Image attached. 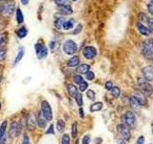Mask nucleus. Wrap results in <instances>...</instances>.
<instances>
[{"label":"nucleus","mask_w":153,"mask_h":144,"mask_svg":"<svg viewBox=\"0 0 153 144\" xmlns=\"http://www.w3.org/2000/svg\"><path fill=\"white\" fill-rule=\"evenodd\" d=\"M61 144H70V135L64 134L61 138Z\"/></svg>","instance_id":"obj_35"},{"label":"nucleus","mask_w":153,"mask_h":144,"mask_svg":"<svg viewBox=\"0 0 153 144\" xmlns=\"http://www.w3.org/2000/svg\"><path fill=\"white\" fill-rule=\"evenodd\" d=\"M6 141H7V138L4 136V138H2V140L0 141V144H6Z\"/></svg>","instance_id":"obj_55"},{"label":"nucleus","mask_w":153,"mask_h":144,"mask_svg":"<svg viewBox=\"0 0 153 144\" xmlns=\"http://www.w3.org/2000/svg\"><path fill=\"white\" fill-rule=\"evenodd\" d=\"M123 123L127 125L130 129H133L136 124V116L132 110H126L122 116Z\"/></svg>","instance_id":"obj_4"},{"label":"nucleus","mask_w":153,"mask_h":144,"mask_svg":"<svg viewBox=\"0 0 153 144\" xmlns=\"http://www.w3.org/2000/svg\"><path fill=\"white\" fill-rule=\"evenodd\" d=\"M85 78H86L88 81H92V80H94V79H95V74H94V72H92V71L87 72V73L85 74Z\"/></svg>","instance_id":"obj_40"},{"label":"nucleus","mask_w":153,"mask_h":144,"mask_svg":"<svg viewBox=\"0 0 153 144\" xmlns=\"http://www.w3.org/2000/svg\"><path fill=\"white\" fill-rule=\"evenodd\" d=\"M110 91H111L112 96L114 97V98H116V99L119 98L120 95H121V89H120L118 86H113Z\"/></svg>","instance_id":"obj_29"},{"label":"nucleus","mask_w":153,"mask_h":144,"mask_svg":"<svg viewBox=\"0 0 153 144\" xmlns=\"http://www.w3.org/2000/svg\"><path fill=\"white\" fill-rule=\"evenodd\" d=\"M71 130H72V138H76V135H78V124H76V122L73 123Z\"/></svg>","instance_id":"obj_32"},{"label":"nucleus","mask_w":153,"mask_h":144,"mask_svg":"<svg viewBox=\"0 0 153 144\" xmlns=\"http://www.w3.org/2000/svg\"><path fill=\"white\" fill-rule=\"evenodd\" d=\"M22 144H30V140H29V136L27 135H24L23 138V143Z\"/></svg>","instance_id":"obj_50"},{"label":"nucleus","mask_w":153,"mask_h":144,"mask_svg":"<svg viewBox=\"0 0 153 144\" xmlns=\"http://www.w3.org/2000/svg\"><path fill=\"white\" fill-rule=\"evenodd\" d=\"M76 144H79V139H76Z\"/></svg>","instance_id":"obj_56"},{"label":"nucleus","mask_w":153,"mask_h":144,"mask_svg":"<svg viewBox=\"0 0 153 144\" xmlns=\"http://www.w3.org/2000/svg\"><path fill=\"white\" fill-rule=\"evenodd\" d=\"M35 55L38 60H43L48 56V47L40 43H35Z\"/></svg>","instance_id":"obj_6"},{"label":"nucleus","mask_w":153,"mask_h":144,"mask_svg":"<svg viewBox=\"0 0 153 144\" xmlns=\"http://www.w3.org/2000/svg\"><path fill=\"white\" fill-rule=\"evenodd\" d=\"M6 55H7V52H6V50H0V63L3 62V61L5 60V58H6Z\"/></svg>","instance_id":"obj_43"},{"label":"nucleus","mask_w":153,"mask_h":144,"mask_svg":"<svg viewBox=\"0 0 153 144\" xmlns=\"http://www.w3.org/2000/svg\"><path fill=\"white\" fill-rule=\"evenodd\" d=\"M104 88H105V89H106V91H110L111 89H112V88H113V83H112L111 81L106 82V83L104 84Z\"/></svg>","instance_id":"obj_42"},{"label":"nucleus","mask_w":153,"mask_h":144,"mask_svg":"<svg viewBox=\"0 0 153 144\" xmlns=\"http://www.w3.org/2000/svg\"><path fill=\"white\" fill-rule=\"evenodd\" d=\"M59 11L61 14H63V16H70V14H73V9H72V6L69 5V4H66L64 6H61V7H59Z\"/></svg>","instance_id":"obj_15"},{"label":"nucleus","mask_w":153,"mask_h":144,"mask_svg":"<svg viewBox=\"0 0 153 144\" xmlns=\"http://www.w3.org/2000/svg\"><path fill=\"white\" fill-rule=\"evenodd\" d=\"M1 81H2V75H0V83H1Z\"/></svg>","instance_id":"obj_57"},{"label":"nucleus","mask_w":153,"mask_h":144,"mask_svg":"<svg viewBox=\"0 0 153 144\" xmlns=\"http://www.w3.org/2000/svg\"><path fill=\"white\" fill-rule=\"evenodd\" d=\"M75 100H76V105L81 108L82 106V104H83V99H82V94H81V93L79 92L78 94H76V96L75 97Z\"/></svg>","instance_id":"obj_31"},{"label":"nucleus","mask_w":153,"mask_h":144,"mask_svg":"<svg viewBox=\"0 0 153 144\" xmlns=\"http://www.w3.org/2000/svg\"><path fill=\"white\" fill-rule=\"evenodd\" d=\"M147 24H148V28L150 29V30H152V31H153V19H148V21H147Z\"/></svg>","instance_id":"obj_49"},{"label":"nucleus","mask_w":153,"mask_h":144,"mask_svg":"<svg viewBox=\"0 0 153 144\" xmlns=\"http://www.w3.org/2000/svg\"><path fill=\"white\" fill-rule=\"evenodd\" d=\"M74 24H75V19H71L65 20L62 26V30H65V31L71 30V29H73V27H74Z\"/></svg>","instance_id":"obj_24"},{"label":"nucleus","mask_w":153,"mask_h":144,"mask_svg":"<svg viewBox=\"0 0 153 144\" xmlns=\"http://www.w3.org/2000/svg\"><path fill=\"white\" fill-rule=\"evenodd\" d=\"M86 96L88 97V99L94 101L95 98H96V93H95V91H92V89H87V91H86Z\"/></svg>","instance_id":"obj_34"},{"label":"nucleus","mask_w":153,"mask_h":144,"mask_svg":"<svg viewBox=\"0 0 153 144\" xmlns=\"http://www.w3.org/2000/svg\"><path fill=\"white\" fill-rule=\"evenodd\" d=\"M72 1H74V2H75V1H76V0H72Z\"/></svg>","instance_id":"obj_61"},{"label":"nucleus","mask_w":153,"mask_h":144,"mask_svg":"<svg viewBox=\"0 0 153 144\" xmlns=\"http://www.w3.org/2000/svg\"><path fill=\"white\" fill-rule=\"evenodd\" d=\"M144 135H140L139 138H137V141L135 144H144Z\"/></svg>","instance_id":"obj_45"},{"label":"nucleus","mask_w":153,"mask_h":144,"mask_svg":"<svg viewBox=\"0 0 153 144\" xmlns=\"http://www.w3.org/2000/svg\"><path fill=\"white\" fill-rule=\"evenodd\" d=\"M97 49L94 46H86L82 49V55L86 60H93L97 56Z\"/></svg>","instance_id":"obj_9"},{"label":"nucleus","mask_w":153,"mask_h":144,"mask_svg":"<svg viewBox=\"0 0 153 144\" xmlns=\"http://www.w3.org/2000/svg\"><path fill=\"white\" fill-rule=\"evenodd\" d=\"M62 51L69 56L75 55L78 51V45L73 39H67L62 44Z\"/></svg>","instance_id":"obj_3"},{"label":"nucleus","mask_w":153,"mask_h":144,"mask_svg":"<svg viewBox=\"0 0 153 144\" xmlns=\"http://www.w3.org/2000/svg\"><path fill=\"white\" fill-rule=\"evenodd\" d=\"M1 67H2V66H1V64H0V69H1Z\"/></svg>","instance_id":"obj_60"},{"label":"nucleus","mask_w":153,"mask_h":144,"mask_svg":"<svg viewBox=\"0 0 153 144\" xmlns=\"http://www.w3.org/2000/svg\"><path fill=\"white\" fill-rule=\"evenodd\" d=\"M103 104L101 102H96L91 105L90 107V111L91 113H95V111H100L103 110Z\"/></svg>","instance_id":"obj_26"},{"label":"nucleus","mask_w":153,"mask_h":144,"mask_svg":"<svg viewBox=\"0 0 153 144\" xmlns=\"http://www.w3.org/2000/svg\"><path fill=\"white\" fill-rule=\"evenodd\" d=\"M26 126L28 130H30V131H34L36 127V120L35 118L34 117V115L33 114H29L28 117H27V121H26Z\"/></svg>","instance_id":"obj_13"},{"label":"nucleus","mask_w":153,"mask_h":144,"mask_svg":"<svg viewBox=\"0 0 153 144\" xmlns=\"http://www.w3.org/2000/svg\"><path fill=\"white\" fill-rule=\"evenodd\" d=\"M150 1H151V3H153V0H150Z\"/></svg>","instance_id":"obj_62"},{"label":"nucleus","mask_w":153,"mask_h":144,"mask_svg":"<svg viewBox=\"0 0 153 144\" xmlns=\"http://www.w3.org/2000/svg\"><path fill=\"white\" fill-rule=\"evenodd\" d=\"M29 1H30V0H20L21 4H22V5H24V6L28 5V4H29Z\"/></svg>","instance_id":"obj_54"},{"label":"nucleus","mask_w":153,"mask_h":144,"mask_svg":"<svg viewBox=\"0 0 153 144\" xmlns=\"http://www.w3.org/2000/svg\"><path fill=\"white\" fill-rule=\"evenodd\" d=\"M16 131H17V122L13 121L12 124H11V126H10V133H9V135H10L11 138H16Z\"/></svg>","instance_id":"obj_23"},{"label":"nucleus","mask_w":153,"mask_h":144,"mask_svg":"<svg viewBox=\"0 0 153 144\" xmlns=\"http://www.w3.org/2000/svg\"><path fill=\"white\" fill-rule=\"evenodd\" d=\"M79 116H81V118H84V110H83L81 107L79 109Z\"/></svg>","instance_id":"obj_52"},{"label":"nucleus","mask_w":153,"mask_h":144,"mask_svg":"<svg viewBox=\"0 0 153 144\" xmlns=\"http://www.w3.org/2000/svg\"><path fill=\"white\" fill-rule=\"evenodd\" d=\"M67 91H68V93L69 95H70L71 97H73V98H75V97L76 96V94L79 93V91H78V88H76V86L74 85H67Z\"/></svg>","instance_id":"obj_22"},{"label":"nucleus","mask_w":153,"mask_h":144,"mask_svg":"<svg viewBox=\"0 0 153 144\" xmlns=\"http://www.w3.org/2000/svg\"><path fill=\"white\" fill-rule=\"evenodd\" d=\"M73 82L79 86L83 82V78L81 75H74V77H73Z\"/></svg>","instance_id":"obj_33"},{"label":"nucleus","mask_w":153,"mask_h":144,"mask_svg":"<svg viewBox=\"0 0 153 144\" xmlns=\"http://www.w3.org/2000/svg\"><path fill=\"white\" fill-rule=\"evenodd\" d=\"M137 85H138V88H139L140 91L147 97H149L152 95V93H153L152 86L150 85V83L145 80L144 77H138Z\"/></svg>","instance_id":"obj_2"},{"label":"nucleus","mask_w":153,"mask_h":144,"mask_svg":"<svg viewBox=\"0 0 153 144\" xmlns=\"http://www.w3.org/2000/svg\"><path fill=\"white\" fill-rule=\"evenodd\" d=\"M147 10H148V13L153 16V3H149L147 5Z\"/></svg>","instance_id":"obj_47"},{"label":"nucleus","mask_w":153,"mask_h":144,"mask_svg":"<svg viewBox=\"0 0 153 144\" xmlns=\"http://www.w3.org/2000/svg\"><path fill=\"white\" fill-rule=\"evenodd\" d=\"M87 88H88V83L85 82V81H83L81 84L79 85V91H81V92L86 91Z\"/></svg>","instance_id":"obj_36"},{"label":"nucleus","mask_w":153,"mask_h":144,"mask_svg":"<svg viewBox=\"0 0 153 144\" xmlns=\"http://www.w3.org/2000/svg\"><path fill=\"white\" fill-rule=\"evenodd\" d=\"M41 111L44 117L46 118L47 121H51L53 118V111H52V108H51L50 104L48 103V101H42L41 102Z\"/></svg>","instance_id":"obj_8"},{"label":"nucleus","mask_w":153,"mask_h":144,"mask_svg":"<svg viewBox=\"0 0 153 144\" xmlns=\"http://www.w3.org/2000/svg\"><path fill=\"white\" fill-rule=\"evenodd\" d=\"M133 96L137 99V101L139 102L141 107L147 106V96H145L144 93L140 91V89H136V91H134Z\"/></svg>","instance_id":"obj_10"},{"label":"nucleus","mask_w":153,"mask_h":144,"mask_svg":"<svg viewBox=\"0 0 153 144\" xmlns=\"http://www.w3.org/2000/svg\"><path fill=\"white\" fill-rule=\"evenodd\" d=\"M8 43V35L7 33H0V50H4Z\"/></svg>","instance_id":"obj_18"},{"label":"nucleus","mask_w":153,"mask_h":144,"mask_svg":"<svg viewBox=\"0 0 153 144\" xmlns=\"http://www.w3.org/2000/svg\"><path fill=\"white\" fill-rule=\"evenodd\" d=\"M144 78L148 82L153 81V67L152 66H145L143 68Z\"/></svg>","instance_id":"obj_12"},{"label":"nucleus","mask_w":153,"mask_h":144,"mask_svg":"<svg viewBox=\"0 0 153 144\" xmlns=\"http://www.w3.org/2000/svg\"><path fill=\"white\" fill-rule=\"evenodd\" d=\"M129 102H130V106L132 107V109H133V110H139L140 108H141V105H140L139 102H138L137 99H136L134 96H131V97H130Z\"/></svg>","instance_id":"obj_27"},{"label":"nucleus","mask_w":153,"mask_h":144,"mask_svg":"<svg viewBox=\"0 0 153 144\" xmlns=\"http://www.w3.org/2000/svg\"><path fill=\"white\" fill-rule=\"evenodd\" d=\"M36 124L38 125V127L40 129H45L47 126V120L41 110H39L38 113V115H36Z\"/></svg>","instance_id":"obj_11"},{"label":"nucleus","mask_w":153,"mask_h":144,"mask_svg":"<svg viewBox=\"0 0 153 144\" xmlns=\"http://www.w3.org/2000/svg\"><path fill=\"white\" fill-rule=\"evenodd\" d=\"M16 10V4L13 0H7L0 3V16L2 17L12 16Z\"/></svg>","instance_id":"obj_1"},{"label":"nucleus","mask_w":153,"mask_h":144,"mask_svg":"<svg viewBox=\"0 0 153 144\" xmlns=\"http://www.w3.org/2000/svg\"><path fill=\"white\" fill-rule=\"evenodd\" d=\"M7 120L3 121V123L0 126V141L2 140V138L5 136V132H6V129H7Z\"/></svg>","instance_id":"obj_28"},{"label":"nucleus","mask_w":153,"mask_h":144,"mask_svg":"<svg viewBox=\"0 0 153 144\" xmlns=\"http://www.w3.org/2000/svg\"><path fill=\"white\" fill-rule=\"evenodd\" d=\"M1 2H4V1H7V0H0Z\"/></svg>","instance_id":"obj_58"},{"label":"nucleus","mask_w":153,"mask_h":144,"mask_svg":"<svg viewBox=\"0 0 153 144\" xmlns=\"http://www.w3.org/2000/svg\"><path fill=\"white\" fill-rule=\"evenodd\" d=\"M142 53L145 57L153 56V38H147L142 43Z\"/></svg>","instance_id":"obj_5"},{"label":"nucleus","mask_w":153,"mask_h":144,"mask_svg":"<svg viewBox=\"0 0 153 144\" xmlns=\"http://www.w3.org/2000/svg\"><path fill=\"white\" fill-rule=\"evenodd\" d=\"M28 35V29L26 26H20L16 30V37L18 38L22 39L24 38H26Z\"/></svg>","instance_id":"obj_16"},{"label":"nucleus","mask_w":153,"mask_h":144,"mask_svg":"<svg viewBox=\"0 0 153 144\" xmlns=\"http://www.w3.org/2000/svg\"><path fill=\"white\" fill-rule=\"evenodd\" d=\"M90 68H91V66H89V64L82 63V64H81V66H79L78 67H76V70L79 74H86L87 72L90 71Z\"/></svg>","instance_id":"obj_20"},{"label":"nucleus","mask_w":153,"mask_h":144,"mask_svg":"<svg viewBox=\"0 0 153 144\" xmlns=\"http://www.w3.org/2000/svg\"><path fill=\"white\" fill-rule=\"evenodd\" d=\"M55 46H56V41H52L49 42V47H50V49L53 50L55 48Z\"/></svg>","instance_id":"obj_53"},{"label":"nucleus","mask_w":153,"mask_h":144,"mask_svg":"<svg viewBox=\"0 0 153 144\" xmlns=\"http://www.w3.org/2000/svg\"><path fill=\"white\" fill-rule=\"evenodd\" d=\"M136 26H137L138 31L140 32V34H141V35H143V36H145V37H147V36H149V35L151 34V30H150V29L147 28V27H145L143 23L138 22Z\"/></svg>","instance_id":"obj_14"},{"label":"nucleus","mask_w":153,"mask_h":144,"mask_svg":"<svg viewBox=\"0 0 153 144\" xmlns=\"http://www.w3.org/2000/svg\"><path fill=\"white\" fill-rule=\"evenodd\" d=\"M54 1L57 7H61V6L68 4V0H54Z\"/></svg>","instance_id":"obj_38"},{"label":"nucleus","mask_w":153,"mask_h":144,"mask_svg":"<svg viewBox=\"0 0 153 144\" xmlns=\"http://www.w3.org/2000/svg\"><path fill=\"white\" fill-rule=\"evenodd\" d=\"M90 141H91V136H90V135H85L82 138V139H81V143L82 144H89Z\"/></svg>","instance_id":"obj_39"},{"label":"nucleus","mask_w":153,"mask_h":144,"mask_svg":"<svg viewBox=\"0 0 153 144\" xmlns=\"http://www.w3.org/2000/svg\"><path fill=\"white\" fill-rule=\"evenodd\" d=\"M81 30H82V25H81V24H79V25H76V27L75 28V30L72 32V34L76 35V34L81 33Z\"/></svg>","instance_id":"obj_41"},{"label":"nucleus","mask_w":153,"mask_h":144,"mask_svg":"<svg viewBox=\"0 0 153 144\" xmlns=\"http://www.w3.org/2000/svg\"><path fill=\"white\" fill-rule=\"evenodd\" d=\"M118 144H126V140L122 138V136H119L118 138Z\"/></svg>","instance_id":"obj_48"},{"label":"nucleus","mask_w":153,"mask_h":144,"mask_svg":"<svg viewBox=\"0 0 153 144\" xmlns=\"http://www.w3.org/2000/svg\"><path fill=\"white\" fill-rule=\"evenodd\" d=\"M94 143L95 144H101L103 143V138H96L94 139Z\"/></svg>","instance_id":"obj_51"},{"label":"nucleus","mask_w":153,"mask_h":144,"mask_svg":"<svg viewBox=\"0 0 153 144\" xmlns=\"http://www.w3.org/2000/svg\"><path fill=\"white\" fill-rule=\"evenodd\" d=\"M24 54H25V49L23 47H19L16 59H14V61H13V66H16V64H17L21 60H22V58L24 57Z\"/></svg>","instance_id":"obj_21"},{"label":"nucleus","mask_w":153,"mask_h":144,"mask_svg":"<svg viewBox=\"0 0 153 144\" xmlns=\"http://www.w3.org/2000/svg\"><path fill=\"white\" fill-rule=\"evenodd\" d=\"M0 110H1V103H0Z\"/></svg>","instance_id":"obj_59"},{"label":"nucleus","mask_w":153,"mask_h":144,"mask_svg":"<svg viewBox=\"0 0 153 144\" xmlns=\"http://www.w3.org/2000/svg\"><path fill=\"white\" fill-rule=\"evenodd\" d=\"M152 134H153V129H152Z\"/></svg>","instance_id":"obj_63"},{"label":"nucleus","mask_w":153,"mask_h":144,"mask_svg":"<svg viewBox=\"0 0 153 144\" xmlns=\"http://www.w3.org/2000/svg\"><path fill=\"white\" fill-rule=\"evenodd\" d=\"M79 56H73L67 61V66L68 67H76V66H79Z\"/></svg>","instance_id":"obj_17"},{"label":"nucleus","mask_w":153,"mask_h":144,"mask_svg":"<svg viewBox=\"0 0 153 144\" xmlns=\"http://www.w3.org/2000/svg\"><path fill=\"white\" fill-rule=\"evenodd\" d=\"M16 20L17 24H22L24 22V14L20 8H16Z\"/></svg>","instance_id":"obj_19"},{"label":"nucleus","mask_w":153,"mask_h":144,"mask_svg":"<svg viewBox=\"0 0 153 144\" xmlns=\"http://www.w3.org/2000/svg\"><path fill=\"white\" fill-rule=\"evenodd\" d=\"M66 20L64 19V17L60 16V17H57L56 19L54 21V24H55V27L57 29H59V30H62V26H63V23L64 21Z\"/></svg>","instance_id":"obj_25"},{"label":"nucleus","mask_w":153,"mask_h":144,"mask_svg":"<svg viewBox=\"0 0 153 144\" xmlns=\"http://www.w3.org/2000/svg\"><path fill=\"white\" fill-rule=\"evenodd\" d=\"M57 129L59 132H63L65 129V122L62 119H59L57 122Z\"/></svg>","instance_id":"obj_30"},{"label":"nucleus","mask_w":153,"mask_h":144,"mask_svg":"<svg viewBox=\"0 0 153 144\" xmlns=\"http://www.w3.org/2000/svg\"><path fill=\"white\" fill-rule=\"evenodd\" d=\"M138 19H139V21H148V16L145 14L144 13H140L139 16H138Z\"/></svg>","instance_id":"obj_37"},{"label":"nucleus","mask_w":153,"mask_h":144,"mask_svg":"<svg viewBox=\"0 0 153 144\" xmlns=\"http://www.w3.org/2000/svg\"><path fill=\"white\" fill-rule=\"evenodd\" d=\"M46 135H55V130H54V125L51 124L48 130L46 131Z\"/></svg>","instance_id":"obj_44"},{"label":"nucleus","mask_w":153,"mask_h":144,"mask_svg":"<svg viewBox=\"0 0 153 144\" xmlns=\"http://www.w3.org/2000/svg\"><path fill=\"white\" fill-rule=\"evenodd\" d=\"M117 131L122 138H123L125 140H129L131 138V131L130 128L125 123H121L117 125Z\"/></svg>","instance_id":"obj_7"},{"label":"nucleus","mask_w":153,"mask_h":144,"mask_svg":"<svg viewBox=\"0 0 153 144\" xmlns=\"http://www.w3.org/2000/svg\"><path fill=\"white\" fill-rule=\"evenodd\" d=\"M7 23L5 22L4 20H0V31H3L6 28Z\"/></svg>","instance_id":"obj_46"}]
</instances>
